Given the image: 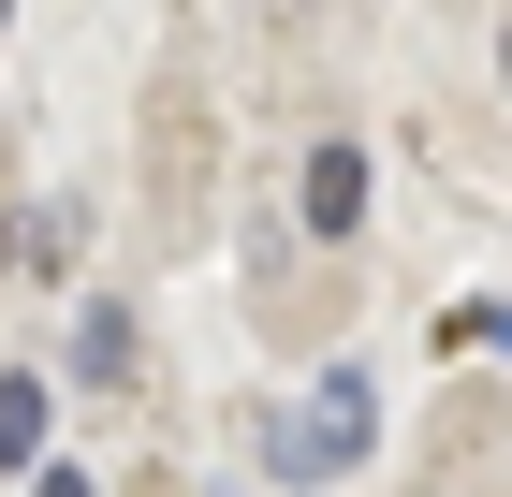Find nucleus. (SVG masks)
<instances>
[{
    "mask_svg": "<svg viewBox=\"0 0 512 497\" xmlns=\"http://www.w3.org/2000/svg\"><path fill=\"white\" fill-rule=\"evenodd\" d=\"M366 439H381V395H366L352 366H322V381H308V410L278 424V483H337Z\"/></svg>",
    "mask_w": 512,
    "mask_h": 497,
    "instance_id": "nucleus-1",
    "label": "nucleus"
},
{
    "mask_svg": "<svg viewBox=\"0 0 512 497\" xmlns=\"http://www.w3.org/2000/svg\"><path fill=\"white\" fill-rule=\"evenodd\" d=\"M293 205H308V234H352V220H366V147H352V132H337V147H308Z\"/></svg>",
    "mask_w": 512,
    "mask_h": 497,
    "instance_id": "nucleus-2",
    "label": "nucleus"
},
{
    "mask_svg": "<svg viewBox=\"0 0 512 497\" xmlns=\"http://www.w3.org/2000/svg\"><path fill=\"white\" fill-rule=\"evenodd\" d=\"M88 381H132V307H88V337H74Z\"/></svg>",
    "mask_w": 512,
    "mask_h": 497,
    "instance_id": "nucleus-3",
    "label": "nucleus"
},
{
    "mask_svg": "<svg viewBox=\"0 0 512 497\" xmlns=\"http://www.w3.org/2000/svg\"><path fill=\"white\" fill-rule=\"evenodd\" d=\"M44 454V381H0V468Z\"/></svg>",
    "mask_w": 512,
    "mask_h": 497,
    "instance_id": "nucleus-4",
    "label": "nucleus"
},
{
    "mask_svg": "<svg viewBox=\"0 0 512 497\" xmlns=\"http://www.w3.org/2000/svg\"><path fill=\"white\" fill-rule=\"evenodd\" d=\"M30 497H88V468H30Z\"/></svg>",
    "mask_w": 512,
    "mask_h": 497,
    "instance_id": "nucleus-5",
    "label": "nucleus"
},
{
    "mask_svg": "<svg viewBox=\"0 0 512 497\" xmlns=\"http://www.w3.org/2000/svg\"><path fill=\"white\" fill-rule=\"evenodd\" d=\"M0 15H15V0H0Z\"/></svg>",
    "mask_w": 512,
    "mask_h": 497,
    "instance_id": "nucleus-6",
    "label": "nucleus"
}]
</instances>
